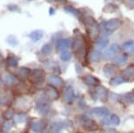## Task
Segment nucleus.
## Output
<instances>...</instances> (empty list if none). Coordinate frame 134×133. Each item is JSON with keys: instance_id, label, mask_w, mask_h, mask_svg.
I'll list each match as a JSON object with an SVG mask.
<instances>
[{"instance_id": "1", "label": "nucleus", "mask_w": 134, "mask_h": 133, "mask_svg": "<svg viewBox=\"0 0 134 133\" xmlns=\"http://www.w3.org/2000/svg\"><path fill=\"white\" fill-rule=\"evenodd\" d=\"M81 125L86 130H95L97 128V124L93 121V120L88 118V117H81Z\"/></svg>"}, {"instance_id": "2", "label": "nucleus", "mask_w": 134, "mask_h": 133, "mask_svg": "<svg viewBox=\"0 0 134 133\" xmlns=\"http://www.w3.org/2000/svg\"><path fill=\"white\" fill-rule=\"evenodd\" d=\"M45 95L46 97L49 100H56L59 97V93L56 90L55 88L53 87H47L45 90Z\"/></svg>"}, {"instance_id": "3", "label": "nucleus", "mask_w": 134, "mask_h": 133, "mask_svg": "<svg viewBox=\"0 0 134 133\" xmlns=\"http://www.w3.org/2000/svg\"><path fill=\"white\" fill-rule=\"evenodd\" d=\"M92 114L94 116L97 117H106L110 115V110L106 108H102V107H97L92 109Z\"/></svg>"}, {"instance_id": "4", "label": "nucleus", "mask_w": 134, "mask_h": 133, "mask_svg": "<svg viewBox=\"0 0 134 133\" xmlns=\"http://www.w3.org/2000/svg\"><path fill=\"white\" fill-rule=\"evenodd\" d=\"M32 82H42V80L44 79V72L42 70L36 69L32 73Z\"/></svg>"}, {"instance_id": "5", "label": "nucleus", "mask_w": 134, "mask_h": 133, "mask_svg": "<svg viewBox=\"0 0 134 133\" xmlns=\"http://www.w3.org/2000/svg\"><path fill=\"white\" fill-rule=\"evenodd\" d=\"M96 92H97V96L100 98L101 101L103 102H106L108 99V90L104 87H99L97 89Z\"/></svg>"}, {"instance_id": "6", "label": "nucleus", "mask_w": 134, "mask_h": 133, "mask_svg": "<svg viewBox=\"0 0 134 133\" xmlns=\"http://www.w3.org/2000/svg\"><path fill=\"white\" fill-rule=\"evenodd\" d=\"M75 92L72 89H69L66 90L64 96H63V101L67 103H71V102L75 100Z\"/></svg>"}, {"instance_id": "7", "label": "nucleus", "mask_w": 134, "mask_h": 133, "mask_svg": "<svg viewBox=\"0 0 134 133\" xmlns=\"http://www.w3.org/2000/svg\"><path fill=\"white\" fill-rule=\"evenodd\" d=\"M48 81L54 87H60V86H62V84H63L62 79L60 78V77L57 76V75H51L48 78Z\"/></svg>"}, {"instance_id": "8", "label": "nucleus", "mask_w": 134, "mask_h": 133, "mask_svg": "<svg viewBox=\"0 0 134 133\" xmlns=\"http://www.w3.org/2000/svg\"><path fill=\"white\" fill-rule=\"evenodd\" d=\"M83 79H84V82L86 83L88 85H91V86H97V85L99 84V80L94 77L93 75L88 74V75H86Z\"/></svg>"}, {"instance_id": "9", "label": "nucleus", "mask_w": 134, "mask_h": 133, "mask_svg": "<svg viewBox=\"0 0 134 133\" xmlns=\"http://www.w3.org/2000/svg\"><path fill=\"white\" fill-rule=\"evenodd\" d=\"M39 112L42 115H46L50 109V104L47 103V102H41L40 103V106H38Z\"/></svg>"}, {"instance_id": "10", "label": "nucleus", "mask_w": 134, "mask_h": 133, "mask_svg": "<svg viewBox=\"0 0 134 133\" xmlns=\"http://www.w3.org/2000/svg\"><path fill=\"white\" fill-rule=\"evenodd\" d=\"M70 45V42L69 41L68 39H60L57 43V49L59 50H64V49H67L68 47H69Z\"/></svg>"}, {"instance_id": "11", "label": "nucleus", "mask_w": 134, "mask_h": 133, "mask_svg": "<svg viewBox=\"0 0 134 133\" xmlns=\"http://www.w3.org/2000/svg\"><path fill=\"white\" fill-rule=\"evenodd\" d=\"M31 129L35 132H39L43 129V123L41 121H34L31 124Z\"/></svg>"}, {"instance_id": "12", "label": "nucleus", "mask_w": 134, "mask_h": 133, "mask_svg": "<svg viewBox=\"0 0 134 133\" xmlns=\"http://www.w3.org/2000/svg\"><path fill=\"white\" fill-rule=\"evenodd\" d=\"M4 82L7 84V85H12L13 83L17 82V79L16 77L14 76L13 74H7L5 76H4Z\"/></svg>"}, {"instance_id": "13", "label": "nucleus", "mask_w": 134, "mask_h": 133, "mask_svg": "<svg viewBox=\"0 0 134 133\" xmlns=\"http://www.w3.org/2000/svg\"><path fill=\"white\" fill-rule=\"evenodd\" d=\"M42 35H43L42 32H40V31H34V32H32L31 33L29 34V37L31 38L32 41H39V39H41Z\"/></svg>"}, {"instance_id": "14", "label": "nucleus", "mask_w": 134, "mask_h": 133, "mask_svg": "<svg viewBox=\"0 0 134 133\" xmlns=\"http://www.w3.org/2000/svg\"><path fill=\"white\" fill-rule=\"evenodd\" d=\"M30 74V70L28 68H26V67H21L19 68V75L21 79H26L27 78V76Z\"/></svg>"}, {"instance_id": "15", "label": "nucleus", "mask_w": 134, "mask_h": 133, "mask_svg": "<svg viewBox=\"0 0 134 133\" xmlns=\"http://www.w3.org/2000/svg\"><path fill=\"white\" fill-rule=\"evenodd\" d=\"M27 118L26 114H24V113H20V114H18L15 116V122L17 124H22L26 121V119Z\"/></svg>"}, {"instance_id": "16", "label": "nucleus", "mask_w": 134, "mask_h": 133, "mask_svg": "<svg viewBox=\"0 0 134 133\" xmlns=\"http://www.w3.org/2000/svg\"><path fill=\"white\" fill-rule=\"evenodd\" d=\"M7 64H8L9 67H17L18 59L14 56H9L7 58Z\"/></svg>"}, {"instance_id": "17", "label": "nucleus", "mask_w": 134, "mask_h": 133, "mask_svg": "<svg viewBox=\"0 0 134 133\" xmlns=\"http://www.w3.org/2000/svg\"><path fill=\"white\" fill-rule=\"evenodd\" d=\"M110 124H112L113 125H119L120 124V118L118 115H112L110 116Z\"/></svg>"}, {"instance_id": "18", "label": "nucleus", "mask_w": 134, "mask_h": 133, "mask_svg": "<svg viewBox=\"0 0 134 133\" xmlns=\"http://www.w3.org/2000/svg\"><path fill=\"white\" fill-rule=\"evenodd\" d=\"M71 56L72 55L69 52L65 51V52H62V54H60V59H62L63 61H68L71 59Z\"/></svg>"}, {"instance_id": "19", "label": "nucleus", "mask_w": 134, "mask_h": 133, "mask_svg": "<svg viewBox=\"0 0 134 133\" xmlns=\"http://www.w3.org/2000/svg\"><path fill=\"white\" fill-rule=\"evenodd\" d=\"M125 82V79L121 78V77H116V78L112 79L110 81V85H112V86H116V85H119L121 83H123V82Z\"/></svg>"}, {"instance_id": "20", "label": "nucleus", "mask_w": 134, "mask_h": 133, "mask_svg": "<svg viewBox=\"0 0 134 133\" xmlns=\"http://www.w3.org/2000/svg\"><path fill=\"white\" fill-rule=\"evenodd\" d=\"M124 75H125V77H130L131 75L134 74V67H127L125 71L123 72Z\"/></svg>"}, {"instance_id": "21", "label": "nucleus", "mask_w": 134, "mask_h": 133, "mask_svg": "<svg viewBox=\"0 0 134 133\" xmlns=\"http://www.w3.org/2000/svg\"><path fill=\"white\" fill-rule=\"evenodd\" d=\"M63 127H64V124L63 123H56L54 127H53V129H54V131L55 133H59L60 132V130L63 129Z\"/></svg>"}, {"instance_id": "22", "label": "nucleus", "mask_w": 134, "mask_h": 133, "mask_svg": "<svg viewBox=\"0 0 134 133\" xmlns=\"http://www.w3.org/2000/svg\"><path fill=\"white\" fill-rule=\"evenodd\" d=\"M106 75H110V74H113L115 72V68L113 67V66H106L105 68L103 69Z\"/></svg>"}, {"instance_id": "23", "label": "nucleus", "mask_w": 134, "mask_h": 133, "mask_svg": "<svg viewBox=\"0 0 134 133\" xmlns=\"http://www.w3.org/2000/svg\"><path fill=\"white\" fill-rule=\"evenodd\" d=\"M41 52L44 54H51V52H52V47L50 46V45H48V44L45 45V46L42 47Z\"/></svg>"}, {"instance_id": "24", "label": "nucleus", "mask_w": 134, "mask_h": 133, "mask_svg": "<svg viewBox=\"0 0 134 133\" xmlns=\"http://www.w3.org/2000/svg\"><path fill=\"white\" fill-rule=\"evenodd\" d=\"M12 122L9 120V121H7L4 124L3 129H4V131H8V130H10L12 129Z\"/></svg>"}, {"instance_id": "25", "label": "nucleus", "mask_w": 134, "mask_h": 133, "mask_svg": "<svg viewBox=\"0 0 134 133\" xmlns=\"http://www.w3.org/2000/svg\"><path fill=\"white\" fill-rule=\"evenodd\" d=\"M126 60H127V58H126L125 55L122 54V55H120L119 57H118L117 60H116V62L118 64H123L126 61Z\"/></svg>"}, {"instance_id": "26", "label": "nucleus", "mask_w": 134, "mask_h": 133, "mask_svg": "<svg viewBox=\"0 0 134 133\" xmlns=\"http://www.w3.org/2000/svg\"><path fill=\"white\" fill-rule=\"evenodd\" d=\"M7 42L10 44V45H12V46H13L15 47L16 45L18 44V41L13 36H11V37H9L8 39H7Z\"/></svg>"}, {"instance_id": "27", "label": "nucleus", "mask_w": 134, "mask_h": 133, "mask_svg": "<svg viewBox=\"0 0 134 133\" xmlns=\"http://www.w3.org/2000/svg\"><path fill=\"white\" fill-rule=\"evenodd\" d=\"M8 103V98H7V96L5 95H2V96H0V104L1 105H6Z\"/></svg>"}, {"instance_id": "28", "label": "nucleus", "mask_w": 134, "mask_h": 133, "mask_svg": "<svg viewBox=\"0 0 134 133\" xmlns=\"http://www.w3.org/2000/svg\"><path fill=\"white\" fill-rule=\"evenodd\" d=\"M14 115V111L12 109H8L7 111H5V113H4V117H6L7 119H10L12 118V117H13Z\"/></svg>"}, {"instance_id": "29", "label": "nucleus", "mask_w": 134, "mask_h": 133, "mask_svg": "<svg viewBox=\"0 0 134 133\" xmlns=\"http://www.w3.org/2000/svg\"><path fill=\"white\" fill-rule=\"evenodd\" d=\"M100 57V54L98 52H93L91 55H90V58H91L92 61H96V60H98Z\"/></svg>"}, {"instance_id": "30", "label": "nucleus", "mask_w": 134, "mask_h": 133, "mask_svg": "<svg viewBox=\"0 0 134 133\" xmlns=\"http://www.w3.org/2000/svg\"><path fill=\"white\" fill-rule=\"evenodd\" d=\"M134 47L132 42H127V43L125 44V46H124V48H125V50H127V51H130V50H131Z\"/></svg>"}, {"instance_id": "31", "label": "nucleus", "mask_w": 134, "mask_h": 133, "mask_svg": "<svg viewBox=\"0 0 134 133\" xmlns=\"http://www.w3.org/2000/svg\"><path fill=\"white\" fill-rule=\"evenodd\" d=\"M105 133H117V131H116L114 129H110V130H108Z\"/></svg>"}, {"instance_id": "32", "label": "nucleus", "mask_w": 134, "mask_h": 133, "mask_svg": "<svg viewBox=\"0 0 134 133\" xmlns=\"http://www.w3.org/2000/svg\"><path fill=\"white\" fill-rule=\"evenodd\" d=\"M2 84H3V81H2V79L0 78V87L2 86Z\"/></svg>"}, {"instance_id": "33", "label": "nucleus", "mask_w": 134, "mask_h": 133, "mask_svg": "<svg viewBox=\"0 0 134 133\" xmlns=\"http://www.w3.org/2000/svg\"><path fill=\"white\" fill-rule=\"evenodd\" d=\"M2 61H3V56H2V55L0 54V62H1Z\"/></svg>"}, {"instance_id": "34", "label": "nucleus", "mask_w": 134, "mask_h": 133, "mask_svg": "<svg viewBox=\"0 0 134 133\" xmlns=\"http://www.w3.org/2000/svg\"><path fill=\"white\" fill-rule=\"evenodd\" d=\"M56 1H59V2H62V1H64V0H56Z\"/></svg>"}, {"instance_id": "35", "label": "nucleus", "mask_w": 134, "mask_h": 133, "mask_svg": "<svg viewBox=\"0 0 134 133\" xmlns=\"http://www.w3.org/2000/svg\"><path fill=\"white\" fill-rule=\"evenodd\" d=\"M133 92H134V90H133Z\"/></svg>"}, {"instance_id": "36", "label": "nucleus", "mask_w": 134, "mask_h": 133, "mask_svg": "<svg viewBox=\"0 0 134 133\" xmlns=\"http://www.w3.org/2000/svg\"><path fill=\"white\" fill-rule=\"evenodd\" d=\"M95 133H96V132H95Z\"/></svg>"}]
</instances>
